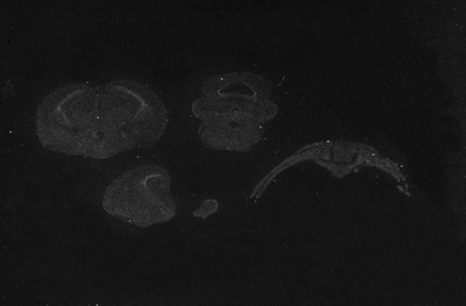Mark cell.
Instances as JSON below:
<instances>
[{
    "label": "cell",
    "mask_w": 466,
    "mask_h": 306,
    "mask_svg": "<svg viewBox=\"0 0 466 306\" xmlns=\"http://www.w3.org/2000/svg\"><path fill=\"white\" fill-rule=\"evenodd\" d=\"M167 124L159 96L130 80L65 86L45 99L35 117L37 138L46 148L96 160L154 146Z\"/></svg>",
    "instance_id": "cell-1"
},
{
    "label": "cell",
    "mask_w": 466,
    "mask_h": 306,
    "mask_svg": "<svg viewBox=\"0 0 466 306\" xmlns=\"http://www.w3.org/2000/svg\"><path fill=\"white\" fill-rule=\"evenodd\" d=\"M259 79L253 74L228 73L205 83L204 97L192 105L202 120V142L219 150L246 152L259 140V124L266 119L258 101Z\"/></svg>",
    "instance_id": "cell-2"
},
{
    "label": "cell",
    "mask_w": 466,
    "mask_h": 306,
    "mask_svg": "<svg viewBox=\"0 0 466 306\" xmlns=\"http://www.w3.org/2000/svg\"><path fill=\"white\" fill-rule=\"evenodd\" d=\"M169 172L157 165L131 169L107 187L106 213L140 228L167 222L177 213Z\"/></svg>",
    "instance_id": "cell-3"
}]
</instances>
